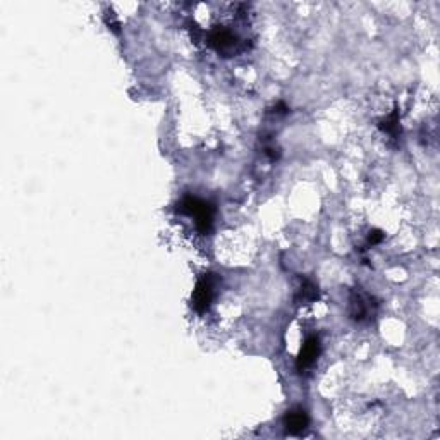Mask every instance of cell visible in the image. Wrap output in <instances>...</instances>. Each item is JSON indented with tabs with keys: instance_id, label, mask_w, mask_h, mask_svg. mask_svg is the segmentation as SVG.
Instances as JSON below:
<instances>
[{
	"instance_id": "obj_1",
	"label": "cell",
	"mask_w": 440,
	"mask_h": 440,
	"mask_svg": "<svg viewBox=\"0 0 440 440\" xmlns=\"http://www.w3.org/2000/svg\"><path fill=\"white\" fill-rule=\"evenodd\" d=\"M378 300L363 287H354L350 293V318L358 325H370L377 320Z\"/></svg>"
},
{
	"instance_id": "obj_2",
	"label": "cell",
	"mask_w": 440,
	"mask_h": 440,
	"mask_svg": "<svg viewBox=\"0 0 440 440\" xmlns=\"http://www.w3.org/2000/svg\"><path fill=\"white\" fill-rule=\"evenodd\" d=\"M178 210L181 213H186L189 217H195V224L201 234H208L213 225V215L215 208L212 203L203 201V199L195 198V196H186L178 205Z\"/></svg>"
},
{
	"instance_id": "obj_3",
	"label": "cell",
	"mask_w": 440,
	"mask_h": 440,
	"mask_svg": "<svg viewBox=\"0 0 440 440\" xmlns=\"http://www.w3.org/2000/svg\"><path fill=\"white\" fill-rule=\"evenodd\" d=\"M206 45L220 56H234V53L246 49L238 33L232 32L231 28H225V26H217V28L210 29L208 35H206Z\"/></svg>"
},
{
	"instance_id": "obj_4",
	"label": "cell",
	"mask_w": 440,
	"mask_h": 440,
	"mask_svg": "<svg viewBox=\"0 0 440 440\" xmlns=\"http://www.w3.org/2000/svg\"><path fill=\"white\" fill-rule=\"evenodd\" d=\"M213 293H215V277H213V273H205L203 277H199L191 296V306L195 308L196 313L203 315L208 311L213 300Z\"/></svg>"
},
{
	"instance_id": "obj_5",
	"label": "cell",
	"mask_w": 440,
	"mask_h": 440,
	"mask_svg": "<svg viewBox=\"0 0 440 440\" xmlns=\"http://www.w3.org/2000/svg\"><path fill=\"white\" fill-rule=\"evenodd\" d=\"M320 351H321L320 339H318L317 336L308 337V339L304 341L303 346H301L300 354H297L296 370L300 371V374L310 370V368L317 363L318 356H320Z\"/></svg>"
},
{
	"instance_id": "obj_6",
	"label": "cell",
	"mask_w": 440,
	"mask_h": 440,
	"mask_svg": "<svg viewBox=\"0 0 440 440\" xmlns=\"http://www.w3.org/2000/svg\"><path fill=\"white\" fill-rule=\"evenodd\" d=\"M308 425H310V416L301 408L291 409L284 416V426L289 435H301L308 428Z\"/></svg>"
},
{
	"instance_id": "obj_7",
	"label": "cell",
	"mask_w": 440,
	"mask_h": 440,
	"mask_svg": "<svg viewBox=\"0 0 440 440\" xmlns=\"http://www.w3.org/2000/svg\"><path fill=\"white\" fill-rule=\"evenodd\" d=\"M318 300V287L310 279H301L300 287L296 291V303L297 304H308Z\"/></svg>"
},
{
	"instance_id": "obj_8",
	"label": "cell",
	"mask_w": 440,
	"mask_h": 440,
	"mask_svg": "<svg viewBox=\"0 0 440 440\" xmlns=\"http://www.w3.org/2000/svg\"><path fill=\"white\" fill-rule=\"evenodd\" d=\"M378 127H380L384 133H387L392 140H399V136H401V123H399L398 108H394V112H392L391 116L382 119L380 124H378Z\"/></svg>"
},
{
	"instance_id": "obj_9",
	"label": "cell",
	"mask_w": 440,
	"mask_h": 440,
	"mask_svg": "<svg viewBox=\"0 0 440 440\" xmlns=\"http://www.w3.org/2000/svg\"><path fill=\"white\" fill-rule=\"evenodd\" d=\"M385 234L384 231H380V229H374V231L368 234V239H367V246H377L380 245L382 241H384Z\"/></svg>"
},
{
	"instance_id": "obj_10",
	"label": "cell",
	"mask_w": 440,
	"mask_h": 440,
	"mask_svg": "<svg viewBox=\"0 0 440 440\" xmlns=\"http://www.w3.org/2000/svg\"><path fill=\"white\" fill-rule=\"evenodd\" d=\"M105 23H107V26L112 29L114 33H119L121 25H119V21L116 19V16H114L112 11H107V14H105Z\"/></svg>"
}]
</instances>
